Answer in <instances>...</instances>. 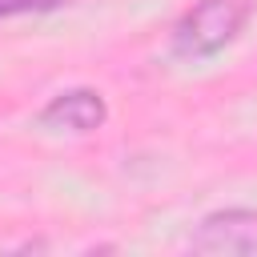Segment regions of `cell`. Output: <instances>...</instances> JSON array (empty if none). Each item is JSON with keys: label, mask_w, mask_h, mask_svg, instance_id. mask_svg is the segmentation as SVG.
Segmentation results:
<instances>
[{"label": "cell", "mask_w": 257, "mask_h": 257, "mask_svg": "<svg viewBox=\"0 0 257 257\" xmlns=\"http://www.w3.org/2000/svg\"><path fill=\"white\" fill-rule=\"evenodd\" d=\"M245 20H249V4L245 0H197L173 24V52L189 56V60L217 56L237 40Z\"/></svg>", "instance_id": "obj_1"}, {"label": "cell", "mask_w": 257, "mask_h": 257, "mask_svg": "<svg viewBox=\"0 0 257 257\" xmlns=\"http://www.w3.org/2000/svg\"><path fill=\"white\" fill-rule=\"evenodd\" d=\"M189 249L205 253V257L257 253V209L233 205V209H217V213L201 217L189 237Z\"/></svg>", "instance_id": "obj_2"}, {"label": "cell", "mask_w": 257, "mask_h": 257, "mask_svg": "<svg viewBox=\"0 0 257 257\" xmlns=\"http://www.w3.org/2000/svg\"><path fill=\"white\" fill-rule=\"evenodd\" d=\"M108 120V104L96 88H68V92H56L40 112H36V124L48 128V133H96L100 124Z\"/></svg>", "instance_id": "obj_3"}, {"label": "cell", "mask_w": 257, "mask_h": 257, "mask_svg": "<svg viewBox=\"0 0 257 257\" xmlns=\"http://www.w3.org/2000/svg\"><path fill=\"white\" fill-rule=\"evenodd\" d=\"M72 0H0V20H16V16H44L56 8H68Z\"/></svg>", "instance_id": "obj_4"}]
</instances>
